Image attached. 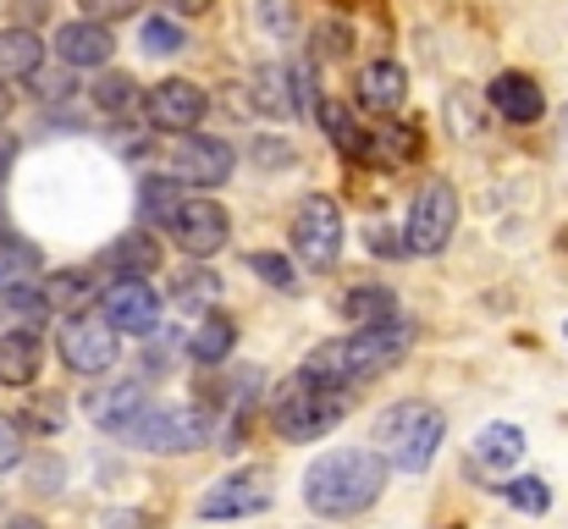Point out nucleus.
Here are the masks:
<instances>
[{
    "label": "nucleus",
    "mask_w": 568,
    "mask_h": 529,
    "mask_svg": "<svg viewBox=\"0 0 568 529\" xmlns=\"http://www.w3.org/2000/svg\"><path fill=\"white\" fill-rule=\"evenodd\" d=\"M172 298H178L183 309H210V298H221V276H210L204 265H199V271H183V276L172 282Z\"/></svg>",
    "instance_id": "c756f323"
},
{
    "label": "nucleus",
    "mask_w": 568,
    "mask_h": 529,
    "mask_svg": "<svg viewBox=\"0 0 568 529\" xmlns=\"http://www.w3.org/2000/svg\"><path fill=\"white\" fill-rule=\"evenodd\" d=\"M442 436H447V419H442V408H430V403H392L386 414H381L376 425V441H381V458L392 464V469H403V475H419V469H430V458L442 452Z\"/></svg>",
    "instance_id": "20e7f679"
},
{
    "label": "nucleus",
    "mask_w": 568,
    "mask_h": 529,
    "mask_svg": "<svg viewBox=\"0 0 568 529\" xmlns=\"http://www.w3.org/2000/svg\"><path fill=\"white\" fill-rule=\"evenodd\" d=\"M0 315H11L22 332H39L50 321V298H44V287L11 282V287H0Z\"/></svg>",
    "instance_id": "5701e85b"
},
{
    "label": "nucleus",
    "mask_w": 568,
    "mask_h": 529,
    "mask_svg": "<svg viewBox=\"0 0 568 529\" xmlns=\"http://www.w3.org/2000/svg\"><path fill=\"white\" fill-rule=\"evenodd\" d=\"M232 343H237V332H232V321L226 315H204L199 326H193V337H189V353L199 358V364H226V353H232Z\"/></svg>",
    "instance_id": "393cba45"
},
{
    "label": "nucleus",
    "mask_w": 568,
    "mask_h": 529,
    "mask_svg": "<svg viewBox=\"0 0 568 529\" xmlns=\"http://www.w3.org/2000/svg\"><path fill=\"white\" fill-rule=\"evenodd\" d=\"M248 265H254V276H265V282H271V287H282V293H293V287H298V271H293L282 254H254Z\"/></svg>",
    "instance_id": "72a5a7b5"
},
{
    "label": "nucleus",
    "mask_w": 568,
    "mask_h": 529,
    "mask_svg": "<svg viewBox=\"0 0 568 529\" xmlns=\"http://www.w3.org/2000/svg\"><path fill=\"white\" fill-rule=\"evenodd\" d=\"M271 475L265 469H237V475H226V480H215L204 497H199V519H210V525H221V519H254V513H265L271 508Z\"/></svg>",
    "instance_id": "1a4fd4ad"
},
{
    "label": "nucleus",
    "mask_w": 568,
    "mask_h": 529,
    "mask_svg": "<svg viewBox=\"0 0 568 529\" xmlns=\"http://www.w3.org/2000/svg\"><path fill=\"white\" fill-rule=\"evenodd\" d=\"M403 94H408V78H403L397 61H371V67L359 72V105H365V111L386 116V111L403 105Z\"/></svg>",
    "instance_id": "a211bd4d"
},
{
    "label": "nucleus",
    "mask_w": 568,
    "mask_h": 529,
    "mask_svg": "<svg viewBox=\"0 0 568 529\" xmlns=\"http://www.w3.org/2000/svg\"><path fill=\"white\" fill-rule=\"evenodd\" d=\"M139 44H144L150 55H178V50H189V33H183L172 17H150L144 33H139Z\"/></svg>",
    "instance_id": "7c9ffc66"
},
{
    "label": "nucleus",
    "mask_w": 568,
    "mask_h": 529,
    "mask_svg": "<svg viewBox=\"0 0 568 529\" xmlns=\"http://www.w3.org/2000/svg\"><path fill=\"white\" fill-rule=\"evenodd\" d=\"M172 237H178L183 254L210 260V254L226 248V237H232V215H226L221 204H210V199H183L178 215H172Z\"/></svg>",
    "instance_id": "9b49d317"
},
{
    "label": "nucleus",
    "mask_w": 568,
    "mask_h": 529,
    "mask_svg": "<svg viewBox=\"0 0 568 529\" xmlns=\"http://www.w3.org/2000/svg\"><path fill=\"white\" fill-rule=\"evenodd\" d=\"M150 408V397H144V386L139 380H122V386H100L94 397H83V414L100 425V430H111V436H128L133 430V419Z\"/></svg>",
    "instance_id": "4468645a"
},
{
    "label": "nucleus",
    "mask_w": 568,
    "mask_h": 529,
    "mask_svg": "<svg viewBox=\"0 0 568 529\" xmlns=\"http://www.w3.org/2000/svg\"><path fill=\"white\" fill-rule=\"evenodd\" d=\"M408 348H414V321L397 315V321H386V326H359L354 337L315 348L304 358V375L332 380V386H354V380H371L381 369H392Z\"/></svg>",
    "instance_id": "f03ea898"
},
{
    "label": "nucleus",
    "mask_w": 568,
    "mask_h": 529,
    "mask_svg": "<svg viewBox=\"0 0 568 529\" xmlns=\"http://www.w3.org/2000/svg\"><path fill=\"white\" fill-rule=\"evenodd\" d=\"M248 105L260 116H298V105H293V67H260L248 78Z\"/></svg>",
    "instance_id": "6ab92c4d"
},
{
    "label": "nucleus",
    "mask_w": 568,
    "mask_h": 529,
    "mask_svg": "<svg viewBox=\"0 0 568 529\" xmlns=\"http://www.w3.org/2000/svg\"><path fill=\"white\" fill-rule=\"evenodd\" d=\"M39 364H44V343L39 332H6L0 337V386H33L39 380Z\"/></svg>",
    "instance_id": "dca6fc26"
},
{
    "label": "nucleus",
    "mask_w": 568,
    "mask_h": 529,
    "mask_svg": "<svg viewBox=\"0 0 568 529\" xmlns=\"http://www.w3.org/2000/svg\"><path fill=\"white\" fill-rule=\"evenodd\" d=\"M6 529H44V525H39V519H11Z\"/></svg>",
    "instance_id": "a19ab883"
},
{
    "label": "nucleus",
    "mask_w": 568,
    "mask_h": 529,
    "mask_svg": "<svg viewBox=\"0 0 568 529\" xmlns=\"http://www.w3.org/2000/svg\"><path fill=\"white\" fill-rule=\"evenodd\" d=\"M55 348L67 358V369H78V375H105V369L122 358V337H116L100 315H72V321L61 326Z\"/></svg>",
    "instance_id": "9d476101"
},
{
    "label": "nucleus",
    "mask_w": 568,
    "mask_h": 529,
    "mask_svg": "<svg viewBox=\"0 0 568 529\" xmlns=\"http://www.w3.org/2000/svg\"><path fill=\"white\" fill-rule=\"evenodd\" d=\"M491 105H497V116H508V122H541V111H547L536 78H525V72H503V78L491 83Z\"/></svg>",
    "instance_id": "f3484780"
},
{
    "label": "nucleus",
    "mask_w": 568,
    "mask_h": 529,
    "mask_svg": "<svg viewBox=\"0 0 568 529\" xmlns=\"http://www.w3.org/2000/svg\"><path fill=\"white\" fill-rule=\"evenodd\" d=\"M343 210L332 193H310L293 215V254L310 265V271H332L343 260Z\"/></svg>",
    "instance_id": "0eeeda50"
},
{
    "label": "nucleus",
    "mask_w": 568,
    "mask_h": 529,
    "mask_svg": "<svg viewBox=\"0 0 568 529\" xmlns=\"http://www.w3.org/2000/svg\"><path fill=\"white\" fill-rule=\"evenodd\" d=\"M371 248H376V254H392L397 243H392V232H381V226H371Z\"/></svg>",
    "instance_id": "ea45409f"
},
{
    "label": "nucleus",
    "mask_w": 568,
    "mask_h": 529,
    "mask_svg": "<svg viewBox=\"0 0 568 529\" xmlns=\"http://www.w3.org/2000/svg\"><path fill=\"white\" fill-rule=\"evenodd\" d=\"M178 17H199V11H210V0H166Z\"/></svg>",
    "instance_id": "58836bf2"
},
{
    "label": "nucleus",
    "mask_w": 568,
    "mask_h": 529,
    "mask_svg": "<svg viewBox=\"0 0 568 529\" xmlns=\"http://www.w3.org/2000/svg\"><path fill=\"white\" fill-rule=\"evenodd\" d=\"M564 128H568V105H564Z\"/></svg>",
    "instance_id": "37998d69"
},
{
    "label": "nucleus",
    "mask_w": 568,
    "mask_h": 529,
    "mask_svg": "<svg viewBox=\"0 0 568 529\" xmlns=\"http://www.w3.org/2000/svg\"><path fill=\"white\" fill-rule=\"evenodd\" d=\"M386 491V458L371 447H337V452H321L304 475V502L321 513V519H354L365 513Z\"/></svg>",
    "instance_id": "f257e3e1"
},
{
    "label": "nucleus",
    "mask_w": 568,
    "mask_h": 529,
    "mask_svg": "<svg viewBox=\"0 0 568 529\" xmlns=\"http://www.w3.org/2000/svg\"><path fill=\"white\" fill-rule=\"evenodd\" d=\"M343 315H348L354 326H386V321H397L403 309H397V293H392V287H354V293L343 298Z\"/></svg>",
    "instance_id": "b1692460"
},
{
    "label": "nucleus",
    "mask_w": 568,
    "mask_h": 529,
    "mask_svg": "<svg viewBox=\"0 0 568 529\" xmlns=\"http://www.w3.org/2000/svg\"><path fill=\"white\" fill-rule=\"evenodd\" d=\"M28 419H33L39 430H55V425H61V403H50V397H44L39 408H28Z\"/></svg>",
    "instance_id": "4c0bfd02"
},
{
    "label": "nucleus",
    "mask_w": 568,
    "mask_h": 529,
    "mask_svg": "<svg viewBox=\"0 0 568 529\" xmlns=\"http://www.w3.org/2000/svg\"><path fill=\"white\" fill-rule=\"evenodd\" d=\"M503 497H508L519 513H530V519H541V513L552 508V491H547V480H536V475H519L514 486H503Z\"/></svg>",
    "instance_id": "473e14b6"
},
{
    "label": "nucleus",
    "mask_w": 568,
    "mask_h": 529,
    "mask_svg": "<svg viewBox=\"0 0 568 529\" xmlns=\"http://www.w3.org/2000/svg\"><path fill=\"white\" fill-rule=\"evenodd\" d=\"M453 226H458V193H453L447 176H430V182L414 193V204H408L403 248H408V254H442L447 237H453Z\"/></svg>",
    "instance_id": "423d86ee"
},
{
    "label": "nucleus",
    "mask_w": 568,
    "mask_h": 529,
    "mask_svg": "<svg viewBox=\"0 0 568 529\" xmlns=\"http://www.w3.org/2000/svg\"><path fill=\"white\" fill-rule=\"evenodd\" d=\"M17 458H22V436H17V425H11V419H0V475H6Z\"/></svg>",
    "instance_id": "e433bc0d"
},
{
    "label": "nucleus",
    "mask_w": 568,
    "mask_h": 529,
    "mask_svg": "<svg viewBox=\"0 0 568 529\" xmlns=\"http://www.w3.org/2000/svg\"><path fill=\"white\" fill-rule=\"evenodd\" d=\"M469 458H475L480 469L503 475V469H514V464L525 458V430H519V425H486V430L475 436Z\"/></svg>",
    "instance_id": "aec40b11"
},
{
    "label": "nucleus",
    "mask_w": 568,
    "mask_h": 529,
    "mask_svg": "<svg viewBox=\"0 0 568 529\" xmlns=\"http://www.w3.org/2000/svg\"><path fill=\"white\" fill-rule=\"evenodd\" d=\"M44 298H50V315H55V309H83V304L100 298V293H94V282H89L83 271H67V276H50V282H44Z\"/></svg>",
    "instance_id": "cd10ccee"
},
{
    "label": "nucleus",
    "mask_w": 568,
    "mask_h": 529,
    "mask_svg": "<svg viewBox=\"0 0 568 529\" xmlns=\"http://www.w3.org/2000/svg\"><path fill=\"white\" fill-rule=\"evenodd\" d=\"M172 182L178 187H221V182H232V150L221 139L183 133L178 150H172Z\"/></svg>",
    "instance_id": "f8f14e48"
},
{
    "label": "nucleus",
    "mask_w": 568,
    "mask_h": 529,
    "mask_svg": "<svg viewBox=\"0 0 568 529\" xmlns=\"http://www.w3.org/2000/svg\"><path fill=\"white\" fill-rule=\"evenodd\" d=\"M144 111H150V122L166 128V133H193V128L204 122V89L189 83V78H166V83L150 89Z\"/></svg>",
    "instance_id": "ddd939ff"
},
{
    "label": "nucleus",
    "mask_w": 568,
    "mask_h": 529,
    "mask_svg": "<svg viewBox=\"0 0 568 529\" xmlns=\"http://www.w3.org/2000/svg\"><path fill=\"white\" fill-rule=\"evenodd\" d=\"M315 116H321L326 139H332L343 155H365V133H359V122H354V111H348V105H337V100H321V105H315Z\"/></svg>",
    "instance_id": "bb28decb"
},
{
    "label": "nucleus",
    "mask_w": 568,
    "mask_h": 529,
    "mask_svg": "<svg viewBox=\"0 0 568 529\" xmlns=\"http://www.w3.org/2000/svg\"><path fill=\"white\" fill-rule=\"evenodd\" d=\"M348 386H332V380H315V375H293L276 397H271V425L282 441H321L343 425L348 414Z\"/></svg>",
    "instance_id": "7ed1b4c3"
},
{
    "label": "nucleus",
    "mask_w": 568,
    "mask_h": 529,
    "mask_svg": "<svg viewBox=\"0 0 568 529\" xmlns=\"http://www.w3.org/2000/svg\"><path fill=\"white\" fill-rule=\"evenodd\" d=\"M122 441L144 452H199L215 441V414L210 408H144Z\"/></svg>",
    "instance_id": "39448f33"
},
{
    "label": "nucleus",
    "mask_w": 568,
    "mask_h": 529,
    "mask_svg": "<svg viewBox=\"0 0 568 529\" xmlns=\"http://www.w3.org/2000/svg\"><path fill=\"white\" fill-rule=\"evenodd\" d=\"M365 155H376L386 166H392V161H414V155H419V133L403 128V122H397V128H381L376 139H365Z\"/></svg>",
    "instance_id": "c85d7f7f"
},
{
    "label": "nucleus",
    "mask_w": 568,
    "mask_h": 529,
    "mask_svg": "<svg viewBox=\"0 0 568 529\" xmlns=\"http://www.w3.org/2000/svg\"><path fill=\"white\" fill-rule=\"evenodd\" d=\"M178 348H183V337H178V332H166V337H155V343L144 348V364L161 375V369H172V364H178Z\"/></svg>",
    "instance_id": "f704fd0d"
},
{
    "label": "nucleus",
    "mask_w": 568,
    "mask_h": 529,
    "mask_svg": "<svg viewBox=\"0 0 568 529\" xmlns=\"http://www.w3.org/2000/svg\"><path fill=\"white\" fill-rule=\"evenodd\" d=\"M44 61V39L33 28H6L0 33V83H22L33 78Z\"/></svg>",
    "instance_id": "412c9836"
},
{
    "label": "nucleus",
    "mask_w": 568,
    "mask_h": 529,
    "mask_svg": "<svg viewBox=\"0 0 568 529\" xmlns=\"http://www.w3.org/2000/svg\"><path fill=\"white\" fill-rule=\"evenodd\" d=\"M144 0H83V11H89V22H111V17H133Z\"/></svg>",
    "instance_id": "c9c22d12"
},
{
    "label": "nucleus",
    "mask_w": 568,
    "mask_h": 529,
    "mask_svg": "<svg viewBox=\"0 0 568 529\" xmlns=\"http://www.w3.org/2000/svg\"><path fill=\"white\" fill-rule=\"evenodd\" d=\"M111 50H116V39H111V28L105 22H67L61 33H55V55L67 61V67H105L111 61Z\"/></svg>",
    "instance_id": "2eb2a0df"
},
{
    "label": "nucleus",
    "mask_w": 568,
    "mask_h": 529,
    "mask_svg": "<svg viewBox=\"0 0 568 529\" xmlns=\"http://www.w3.org/2000/svg\"><path fill=\"white\" fill-rule=\"evenodd\" d=\"M111 271L116 276H150V271H161V243H155V232L150 226H133V232H122V243L111 248Z\"/></svg>",
    "instance_id": "4be33fe9"
},
{
    "label": "nucleus",
    "mask_w": 568,
    "mask_h": 529,
    "mask_svg": "<svg viewBox=\"0 0 568 529\" xmlns=\"http://www.w3.org/2000/svg\"><path fill=\"white\" fill-rule=\"evenodd\" d=\"M178 204H183V187H178L172 176H144V187H139V215H144V226H172Z\"/></svg>",
    "instance_id": "a878e982"
},
{
    "label": "nucleus",
    "mask_w": 568,
    "mask_h": 529,
    "mask_svg": "<svg viewBox=\"0 0 568 529\" xmlns=\"http://www.w3.org/2000/svg\"><path fill=\"white\" fill-rule=\"evenodd\" d=\"M6 111H11V94H6V89H0V122H6Z\"/></svg>",
    "instance_id": "79ce46f5"
},
{
    "label": "nucleus",
    "mask_w": 568,
    "mask_h": 529,
    "mask_svg": "<svg viewBox=\"0 0 568 529\" xmlns=\"http://www.w3.org/2000/svg\"><path fill=\"white\" fill-rule=\"evenodd\" d=\"M133 100H139V83H133L128 72H105V78L94 83V105L111 111V116H116V111H133Z\"/></svg>",
    "instance_id": "2f4dec72"
},
{
    "label": "nucleus",
    "mask_w": 568,
    "mask_h": 529,
    "mask_svg": "<svg viewBox=\"0 0 568 529\" xmlns=\"http://www.w3.org/2000/svg\"><path fill=\"white\" fill-rule=\"evenodd\" d=\"M94 304H100V321H105L116 337H150V332L161 326V298H155V287L139 282V276H116Z\"/></svg>",
    "instance_id": "6e6552de"
}]
</instances>
